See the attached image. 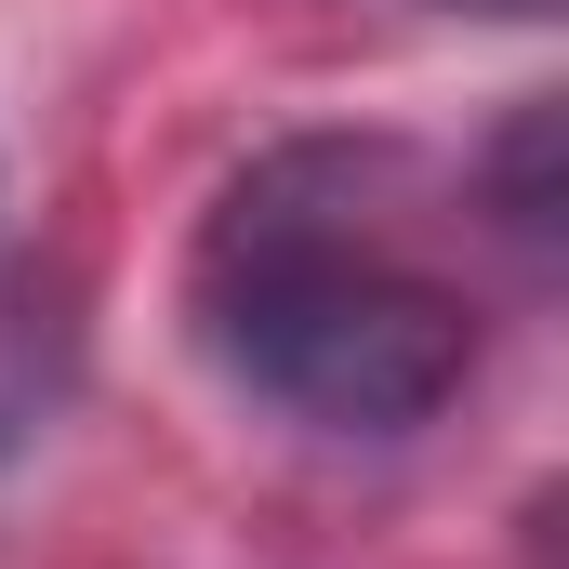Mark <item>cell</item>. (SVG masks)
Listing matches in <instances>:
<instances>
[{
  "label": "cell",
  "instance_id": "6da1fadb",
  "mask_svg": "<svg viewBox=\"0 0 569 569\" xmlns=\"http://www.w3.org/2000/svg\"><path fill=\"white\" fill-rule=\"evenodd\" d=\"M398 146H279L199 239L212 358L318 437H411L477 371V318L398 239Z\"/></svg>",
  "mask_w": 569,
  "mask_h": 569
},
{
  "label": "cell",
  "instance_id": "7a4b0ae2",
  "mask_svg": "<svg viewBox=\"0 0 569 569\" xmlns=\"http://www.w3.org/2000/svg\"><path fill=\"white\" fill-rule=\"evenodd\" d=\"M463 13H517V27H530V13H557V0H463Z\"/></svg>",
  "mask_w": 569,
  "mask_h": 569
}]
</instances>
